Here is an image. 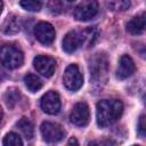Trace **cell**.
Wrapping results in <instances>:
<instances>
[{"label": "cell", "mask_w": 146, "mask_h": 146, "mask_svg": "<svg viewBox=\"0 0 146 146\" xmlns=\"http://www.w3.org/2000/svg\"><path fill=\"white\" fill-rule=\"evenodd\" d=\"M96 35L97 34L94 29H87L83 31H79V30L70 31L63 39V49L67 54L74 52L78 48H80L84 43L92 44L94 40L96 39Z\"/></svg>", "instance_id": "2"}, {"label": "cell", "mask_w": 146, "mask_h": 146, "mask_svg": "<svg viewBox=\"0 0 146 146\" xmlns=\"http://www.w3.org/2000/svg\"><path fill=\"white\" fill-rule=\"evenodd\" d=\"M98 13V2L94 0L81 1L74 8V17L78 21L86 22L94 18Z\"/></svg>", "instance_id": "6"}, {"label": "cell", "mask_w": 146, "mask_h": 146, "mask_svg": "<svg viewBox=\"0 0 146 146\" xmlns=\"http://www.w3.org/2000/svg\"><path fill=\"white\" fill-rule=\"evenodd\" d=\"M66 146H79V143H78V140H76L75 137H71V138L68 139Z\"/></svg>", "instance_id": "22"}, {"label": "cell", "mask_w": 146, "mask_h": 146, "mask_svg": "<svg viewBox=\"0 0 146 146\" xmlns=\"http://www.w3.org/2000/svg\"><path fill=\"white\" fill-rule=\"evenodd\" d=\"M24 83H25L26 88L31 92H35V91H38V90H40L42 88V81H41V79L38 75L32 74V73L25 75Z\"/></svg>", "instance_id": "16"}, {"label": "cell", "mask_w": 146, "mask_h": 146, "mask_svg": "<svg viewBox=\"0 0 146 146\" xmlns=\"http://www.w3.org/2000/svg\"><path fill=\"white\" fill-rule=\"evenodd\" d=\"M40 105H41V108L48 113V114H57L60 110V98H59V95L54 91V90H50L48 92H46L41 100H40Z\"/></svg>", "instance_id": "11"}, {"label": "cell", "mask_w": 146, "mask_h": 146, "mask_svg": "<svg viewBox=\"0 0 146 146\" xmlns=\"http://www.w3.org/2000/svg\"><path fill=\"white\" fill-rule=\"evenodd\" d=\"M132 146H139V145H132Z\"/></svg>", "instance_id": "27"}, {"label": "cell", "mask_w": 146, "mask_h": 146, "mask_svg": "<svg viewBox=\"0 0 146 146\" xmlns=\"http://www.w3.org/2000/svg\"><path fill=\"white\" fill-rule=\"evenodd\" d=\"M107 7L111 9V10H120V11H123V10H127L129 7H130V1L128 0H114V1H108L107 2Z\"/></svg>", "instance_id": "19"}, {"label": "cell", "mask_w": 146, "mask_h": 146, "mask_svg": "<svg viewBox=\"0 0 146 146\" xmlns=\"http://www.w3.org/2000/svg\"><path fill=\"white\" fill-rule=\"evenodd\" d=\"M145 25H146V18H145V14L143 13L138 16H135L132 19L128 22L127 31L132 35H138L144 32Z\"/></svg>", "instance_id": "14"}, {"label": "cell", "mask_w": 146, "mask_h": 146, "mask_svg": "<svg viewBox=\"0 0 146 146\" xmlns=\"http://www.w3.org/2000/svg\"><path fill=\"white\" fill-rule=\"evenodd\" d=\"M19 5L29 11H39L42 7V3L40 1H34V0H23L19 2Z\"/></svg>", "instance_id": "20"}, {"label": "cell", "mask_w": 146, "mask_h": 146, "mask_svg": "<svg viewBox=\"0 0 146 146\" xmlns=\"http://www.w3.org/2000/svg\"><path fill=\"white\" fill-rule=\"evenodd\" d=\"M90 70V79L94 83L104 82L107 75V60L105 56L97 54L89 64Z\"/></svg>", "instance_id": "4"}, {"label": "cell", "mask_w": 146, "mask_h": 146, "mask_svg": "<svg viewBox=\"0 0 146 146\" xmlns=\"http://www.w3.org/2000/svg\"><path fill=\"white\" fill-rule=\"evenodd\" d=\"M88 146H98V145H97L95 141H90V143L88 144Z\"/></svg>", "instance_id": "24"}, {"label": "cell", "mask_w": 146, "mask_h": 146, "mask_svg": "<svg viewBox=\"0 0 146 146\" xmlns=\"http://www.w3.org/2000/svg\"><path fill=\"white\" fill-rule=\"evenodd\" d=\"M34 35L42 44H50L56 36L54 26L48 22H40L34 27Z\"/></svg>", "instance_id": "9"}, {"label": "cell", "mask_w": 146, "mask_h": 146, "mask_svg": "<svg viewBox=\"0 0 146 146\" xmlns=\"http://www.w3.org/2000/svg\"><path fill=\"white\" fill-rule=\"evenodd\" d=\"M3 146H23V141L17 133L9 132L3 138Z\"/></svg>", "instance_id": "18"}, {"label": "cell", "mask_w": 146, "mask_h": 146, "mask_svg": "<svg viewBox=\"0 0 146 146\" xmlns=\"http://www.w3.org/2000/svg\"><path fill=\"white\" fill-rule=\"evenodd\" d=\"M103 146H115V143L111 139H107V140L103 141Z\"/></svg>", "instance_id": "23"}, {"label": "cell", "mask_w": 146, "mask_h": 146, "mask_svg": "<svg viewBox=\"0 0 146 146\" xmlns=\"http://www.w3.org/2000/svg\"><path fill=\"white\" fill-rule=\"evenodd\" d=\"M63 83L68 90H72V91H75L82 87L83 75L80 72L78 65L71 64L66 67L63 75Z\"/></svg>", "instance_id": "5"}, {"label": "cell", "mask_w": 146, "mask_h": 146, "mask_svg": "<svg viewBox=\"0 0 146 146\" xmlns=\"http://www.w3.org/2000/svg\"><path fill=\"white\" fill-rule=\"evenodd\" d=\"M19 97H21V94H19V90L16 89V88H10L6 91L5 94V102H6V105L9 107V108H13L17 102L19 100Z\"/></svg>", "instance_id": "17"}, {"label": "cell", "mask_w": 146, "mask_h": 146, "mask_svg": "<svg viewBox=\"0 0 146 146\" xmlns=\"http://www.w3.org/2000/svg\"><path fill=\"white\" fill-rule=\"evenodd\" d=\"M138 132L141 137L145 136L146 132V125H145V115H141L139 117V122H138Z\"/></svg>", "instance_id": "21"}, {"label": "cell", "mask_w": 146, "mask_h": 146, "mask_svg": "<svg viewBox=\"0 0 146 146\" xmlns=\"http://www.w3.org/2000/svg\"><path fill=\"white\" fill-rule=\"evenodd\" d=\"M133 72H135V63H133L132 58L130 56H128V55L121 56V58L119 60L117 71H116L117 79L124 80V79L131 76Z\"/></svg>", "instance_id": "12"}, {"label": "cell", "mask_w": 146, "mask_h": 146, "mask_svg": "<svg viewBox=\"0 0 146 146\" xmlns=\"http://www.w3.org/2000/svg\"><path fill=\"white\" fill-rule=\"evenodd\" d=\"M2 8H3V3H2V1H0V14L2 11Z\"/></svg>", "instance_id": "25"}, {"label": "cell", "mask_w": 146, "mask_h": 146, "mask_svg": "<svg viewBox=\"0 0 146 146\" xmlns=\"http://www.w3.org/2000/svg\"><path fill=\"white\" fill-rule=\"evenodd\" d=\"M33 66L34 68L43 76L50 78L55 73L56 68V62L54 58L44 55H39L33 59Z\"/></svg>", "instance_id": "10"}, {"label": "cell", "mask_w": 146, "mask_h": 146, "mask_svg": "<svg viewBox=\"0 0 146 146\" xmlns=\"http://www.w3.org/2000/svg\"><path fill=\"white\" fill-rule=\"evenodd\" d=\"M17 128L19 129V131L23 133V136L26 139H31L34 135V127L33 123L27 119V117H22L17 123H16Z\"/></svg>", "instance_id": "15"}, {"label": "cell", "mask_w": 146, "mask_h": 146, "mask_svg": "<svg viewBox=\"0 0 146 146\" xmlns=\"http://www.w3.org/2000/svg\"><path fill=\"white\" fill-rule=\"evenodd\" d=\"M40 130H41V135L43 139L48 143H57L62 140L65 135V131L59 124L49 122V121L43 122L40 127Z\"/></svg>", "instance_id": "7"}, {"label": "cell", "mask_w": 146, "mask_h": 146, "mask_svg": "<svg viewBox=\"0 0 146 146\" xmlns=\"http://www.w3.org/2000/svg\"><path fill=\"white\" fill-rule=\"evenodd\" d=\"M23 52L18 48L7 44L0 49V62L5 67L9 70L17 68L23 64Z\"/></svg>", "instance_id": "3"}, {"label": "cell", "mask_w": 146, "mask_h": 146, "mask_svg": "<svg viewBox=\"0 0 146 146\" xmlns=\"http://www.w3.org/2000/svg\"><path fill=\"white\" fill-rule=\"evenodd\" d=\"M90 119V111L89 106L84 102L76 103L73 106V110L70 114V120L73 124L78 127H84L88 124Z\"/></svg>", "instance_id": "8"}, {"label": "cell", "mask_w": 146, "mask_h": 146, "mask_svg": "<svg viewBox=\"0 0 146 146\" xmlns=\"http://www.w3.org/2000/svg\"><path fill=\"white\" fill-rule=\"evenodd\" d=\"M2 115H3V113H2V110H1V107H0V121H1V119H2Z\"/></svg>", "instance_id": "26"}, {"label": "cell", "mask_w": 146, "mask_h": 146, "mask_svg": "<svg viewBox=\"0 0 146 146\" xmlns=\"http://www.w3.org/2000/svg\"><path fill=\"white\" fill-rule=\"evenodd\" d=\"M123 112V104L119 99H103L96 105V117L99 127H108L116 122Z\"/></svg>", "instance_id": "1"}, {"label": "cell", "mask_w": 146, "mask_h": 146, "mask_svg": "<svg viewBox=\"0 0 146 146\" xmlns=\"http://www.w3.org/2000/svg\"><path fill=\"white\" fill-rule=\"evenodd\" d=\"M21 27H22L21 18L15 14H10L3 21L1 25V31L7 35H14L21 31Z\"/></svg>", "instance_id": "13"}]
</instances>
